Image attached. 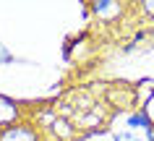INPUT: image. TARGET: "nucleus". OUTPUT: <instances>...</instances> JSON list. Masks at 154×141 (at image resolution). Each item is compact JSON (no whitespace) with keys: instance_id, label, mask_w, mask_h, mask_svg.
Listing matches in <instances>:
<instances>
[{"instance_id":"2","label":"nucleus","mask_w":154,"mask_h":141,"mask_svg":"<svg viewBox=\"0 0 154 141\" xmlns=\"http://www.w3.org/2000/svg\"><path fill=\"white\" fill-rule=\"evenodd\" d=\"M18 115H21L18 105L13 100H8V97L0 94V131L8 128V125H13V123H18Z\"/></svg>"},{"instance_id":"6","label":"nucleus","mask_w":154,"mask_h":141,"mask_svg":"<svg viewBox=\"0 0 154 141\" xmlns=\"http://www.w3.org/2000/svg\"><path fill=\"white\" fill-rule=\"evenodd\" d=\"M11 60H13V55H11V52L0 44V66H3V63H11Z\"/></svg>"},{"instance_id":"4","label":"nucleus","mask_w":154,"mask_h":141,"mask_svg":"<svg viewBox=\"0 0 154 141\" xmlns=\"http://www.w3.org/2000/svg\"><path fill=\"white\" fill-rule=\"evenodd\" d=\"M91 11L99 18H110V16H118L120 13V5L112 3V0H99V3H91Z\"/></svg>"},{"instance_id":"3","label":"nucleus","mask_w":154,"mask_h":141,"mask_svg":"<svg viewBox=\"0 0 154 141\" xmlns=\"http://www.w3.org/2000/svg\"><path fill=\"white\" fill-rule=\"evenodd\" d=\"M128 131H146L149 136H154V123L149 120L146 112H136L128 118Z\"/></svg>"},{"instance_id":"5","label":"nucleus","mask_w":154,"mask_h":141,"mask_svg":"<svg viewBox=\"0 0 154 141\" xmlns=\"http://www.w3.org/2000/svg\"><path fill=\"white\" fill-rule=\"evenodd\" d=\"M118 141H141V139H138L133 131H125V133H120V136H118Z\"/></svg>"},{"instance_id":"1","label":"nucleus","mask_w":154,"mask_h":141,"mask_svg":"<svg viewBox=\"0 0 154 141\" xmlns=\"http://www.w3.org/2000/svg\"><path fill=\"white\" fill-rule=\"evenodd\" d=\"M0 141H39V131L29 123H13L0 131Z\"/></svg>"},{"instance_id":"7","label":"nucleus","mask_w":154,"mask_h":141,"mask_svg":"<svg viewBox=\"0 0 154 141\" xmlns=\"http://www.w3.org/2000/svg\"><path fill=\"white\" fill-rule=\"evenodd\" d=\"M144 11L149 13V16H154V0H146V3H144Z\"/></svg>"}]
</instances>
